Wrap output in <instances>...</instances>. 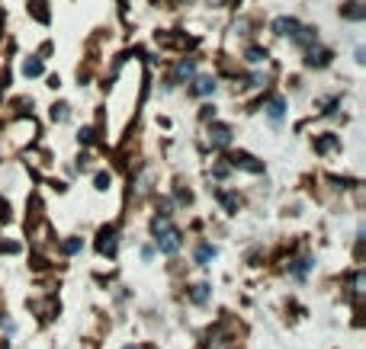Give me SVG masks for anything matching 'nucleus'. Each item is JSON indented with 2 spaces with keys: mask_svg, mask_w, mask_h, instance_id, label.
I'll use <instances>...</instances> for the list:
<instances>
[{
  "mask_svg": "<svg viewBox=\"0 0 366 349\" xmlns=\"http://www.w3.org/2000/svg\"><path fill=\"white\" fill-rule=\"evenodd\" d=\"M42 71H45V67H42V61H39V58H29L26 65H23V74H26V77H39Z\"/></svg>",
  "mask_w": 366,
  "mask_h": 349,
  "instance_id": "nucleus-11",
  "label": "nucleus"
},
{
  "mask_svg": "<svg viewBox=\"0 0 366 349\" xmlns=\"http://www.w3.org/2000/svg\"><path fill=\"white\" fill-rule=\"evenodd\" d=\"M193 71H196V67H193V61H180V65H177V81H190V77H193Z\"/></svg>",
  "mask_w": 366,
  "mask_h": 349,
  "instance_id": "nucleus-12",
  "label": "nucleus"
},
{
  "mask_svg": "<svg viewBox=\"0 0 366 349\" xmlns=\"http://www.w3.org/2000/svg\"><path fill=\"white\" fill-rule=\"evenodd\" d=\"M222 205H225L228 211H235L238 209V199H235V195H228V193H222Z\"/></svg>",
  "mask_w": 366,
  "mask_h": 349,
  "instance_id": "nucleus-18",
  "label": "nucleus"
},
{
  "mask_svg": "<svg viewBox=\"0 0 366 349\" xmlns=\"http://www.w3.org/2000/svg\"><path fill=\"white\" fill-rule=\"evenodd\" d=\"M305 61H309V67H325L331 61V52H325V48H312Z\"/></svg>",
  "mask_w": 366,
  "mask_h": 349,
  "instance_id": "nucleus-7",
  "label": "nucleus"
},
{
  "mask_svg": "<svg viewBox=\"0 0 366 349\" xmlns=\"http://www.w3.org/2000/svg\"><path fill=\"white\" fill-rule=\"evenodd\" d=\"M116 244H119V240H116V231H113V228H103V231H100L96 250H100L103 257H113V253H116Z\"/></svg>",
  "mask_w": 366,
  "mask_h": 349,
  "instance_id": "nucleus-3",
  "label": "nucleus"
},
{
  "mask_svg": "<svg viewBox=\"0 0 366 349\" xmlns=\"http://www.w3.org/2000/svg\"><path fill=\"white\" fill-rule=\"evenodd\" d=\"M312 266V260H296V266H292V276H305Z\"/></svg>",
  "mask_w": 366,
  "mask_h": 349,
  "instance_id": "nucleus-13",
  "label": "nucleus"
},
{
  "mask_svg": "<svg viewBox=\"0 0 366 349\" xmlns=\"http://www.w3.org/2000/svg\"><path fill=\"white\" fill-rule=\"evenodd\" d=\"M212 90H216V77H199L193 87V93H199V96H209Z\"/></svg>",
  "mask_w": 366,
  "mask_h": 349,
  "instance_id": "nucleus-8",
  "label": "nucleus"
},
{
  "mask_svg": "<svg viewBox=\"0 0 366 349\" xmlns=\"http://www.w3.org/2000/svg\"><path fill=\"white\" fill-rule=\"evenodd\" d=\"M283 112H286V100H283V96H270V103H267V116H270L273 122H280Z\"/></svg>",
  "mask_w": 366,
  "mask_h": 349,
  "instance_id": "nucleus-6",
  "label": "nucleus"
},
{
  "mask_svg": "<svg viewBox=\"0 0 366 349\" xmlns=\"http://www.w3.org/2000/svg\"><path fill=\"white\" fill-rule=\"evenodd\" d=\"M340 13H344V17L347 19H366V7L363 3H360V0H350V3H344V7H340Z\"/></svg>",
  "mask_w": 366,
  "mask_h": 349,
  "instance_id": "nucleus-5",
  "label": "nucleus"
},
{
  "mask_svg": "<svg viewBox=\"0 0 366 349\" xmlns=\"http://www.w3.org/2000/svg\"><path fill=\"white\" fill-rule=\"evenodd\" d=\"M263 58H267V52H261V48H251V52H247V61H254V65L263 61Z\"/></svg>",
  "mask_w": 366,
  "mask_h": 349,
  "instance_id": "nucleus-19",
  "label": "nucleus"
},
{
  "mask_svg": "<svg viewBox=\"0 0 366 349\" xmlns=\"http://www.w3.org/2000/svg\"><path fill=\"white\" fill-rule=\"evenodd\" d=\"M315 147H318V151H331V147H338V138H334V135H328V138H321Z\"/></svg>",
  "mask_w": 366,
  "mask_h": 349,
  "instance_id": "nucleus-14",
  "label": "nucleus"
},
{
  "mask_svg": "<svg viewBox=\"0 0 366 349\" xmlns=\"http://www.w3.org/2000/svg\"><path fill=\"white\" fill-rule=\"evenodd\" d=\"M96 189H100V193H103V189H110V173H96Z\"/></svg>",
  "mask_w": 366,
  "mask_h": 349,
  "instance_id": "nucleus-15",
  "label": "nucleus"
},
{
  "mask_svg": "<svg viewBox=\"0 0 366 349\" xmlns=\"http://www.w3.org/2000/svg\"><path fill=\"white\" fill-rule=\"evenodd\" d=\"M52 119H55V122H65L68 119V106H55V109H52Z\"/></svg>",
  "mask_w": 366,
  "mask_h": 349,
  "instance_id": "nucleus-17",
  "label": "nucleus"
},
{
  "mask_svg": "<svg viewBox=\"0 0 366 349\" xmlns=\"http://www.w3.org/2000/svg\"><path fill=\"white\" fill-rule=\"evenodd\" d=\"M61 250H65V253H77V250H81V240H65V244H61Z\"/></svg>",
  "mask_w": 366,
  "mask_h": 349,
  "instance_id": "nucleus-16",
  "label": "nucleus"
},
{
  "mask_svg": "<svg viewBox=\"0 0 366 349\" xmlns=\"http://www.w3.org/2000/svg\"><path fill=\"white\" fill-rule=\"evenodd\" d=\"M90 138H94V131H90V129H81V135H77V141H81V145H90Z\"/></svg>",
  "mask_w": 366,
  "mask_h": 349,
  "instance_id": "nucleus-20",
  "label": "nucleus"
},
{
  "mask_svg": "<svg viewBox=\"0 0 366 349\" xmlns=\"http://www.w3.org/2000/svg\"><path fill=\"white\" fill-rule=\"evenodd\" d=\"M151 231H154V240H158V250L161 253H177L180 250V231L170 224L167 218H154V224H151Z\"/></svg>",
  "mask_w": 366,
  "mask_h": 349,
  "instance_id": "nucleus-1",
  "label": "nucleus"
},
{
  "mask_svg": "<svg viewBox=\"0 0 366 349\" xmlns=\"http://www.w3.org/2000/svg\"><path fill=\"white\" fill-rule=\"evenodd\" d=\"M206 298H209V285H206V282L193 285V292H190V302H193V304H203Z\"/></svg>",
  "mask_w": 366,
  "mask_h": 349,
  "instance_id": "nucleus-10",
  "label": "nucleus"
},
{
  "mask_svg": "<svg viewBox=\"0 0 366 349\" xmlns=\"http://www.w3.org/2000/svg\"><path fill=\"white\" fill-rule=\"evenodd\" d=\"M129 349H132V346H129Z\"/></svg>",
  "mask_w": 366,
  "mask_h": 349,
  "instance_id": "nucleus-21",
  "label": "nucleus"
},
{
  "mask_svg": "<svg viewBox=\"0 0 366 349\" xmlns=\"http://www.w3.org/2000/svg\"><path fill=\"white\" fill-rule=\"evenodd\" d=\"M232 164L241 167V170H247V173H261V170H263L261 160H254V157H251V154H244V151H238V154L232 157Z\"/></svg>",
  "mask_w": 366,
  "mask_h": 349,
  "instance_id": "nucleus-4",
  "label": "nucleus"
},
{
  "mask_svg": "<svg viewBox=\"0 0 366 349\" xmlns=\"http://www.w3.org/2000/svg\"><path fill=\"white\" fill-rule=\"evenodd\" d=\"M212 257H216V247H212V244H199L196 247V263L199 266H206Z\"/></svg>",
  "mask_w": 366,
  "mask_h": 349,
  "instance_id": "nucleus-9",
  "label": "nucleus"
},
{
  "mask_svg": "<svg viewBox=\"0 0 366 349\" xmlns=\"http://www.w3.org/2000/svg\"><path fill=\"white\" fill-rule=\"evenodd\" d=\"M232 141V129L222 125V122H212V129H209V145L212 147H225Z\"/></svg>",
  "mask_w": 366,
  "mask_h": 349,
  "instance_id": "nucleus-2",
  "label": "nucleus"
}]
</instances>
